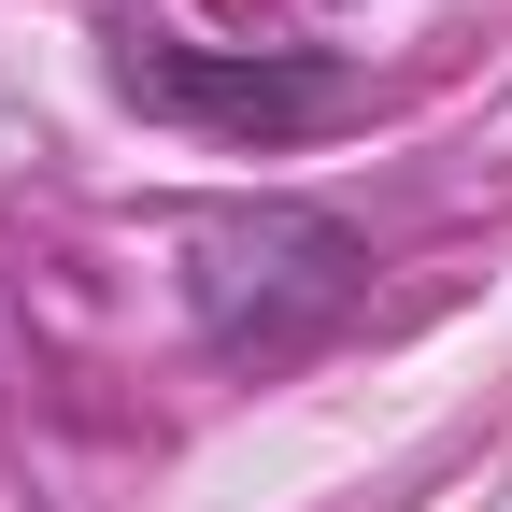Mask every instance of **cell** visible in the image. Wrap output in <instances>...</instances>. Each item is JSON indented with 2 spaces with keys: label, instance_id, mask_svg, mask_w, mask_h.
Listing matches in <instances>:
<instances>
[{
  "label": "cell",
  "instance_id": "obj_2",
  "mask_svg": "<svg viewBox=\"0 0 512 512\" xmlns=\"http://www.w3.org/2000/svg\"><path fill=\"white\" fill-rule=\"evenodd\" d=\"M114 86L143 114H185V128H228V143H313V128L370 114V86L342 57H214V43H171V29H128L114 43Z\"/></svg>",
  "mask_w": 512,
  "mask_h": 512
},
{
  "label": "cell",
  "instance_id": "obj_1",
  "mask_svg": "<svg viewBox=\"0 0 512 512\" xmlns=\"http://www.w3.org/2000/svg\"><path fill=\"white\" fill-rule=\"evenodd\" d=\"M185 313L228 370H285L370 313V242L328 200H242L185 242Z\"/></svg>",
  "mask_w": 512,
  "mask_h": 512
}]
</instances>
